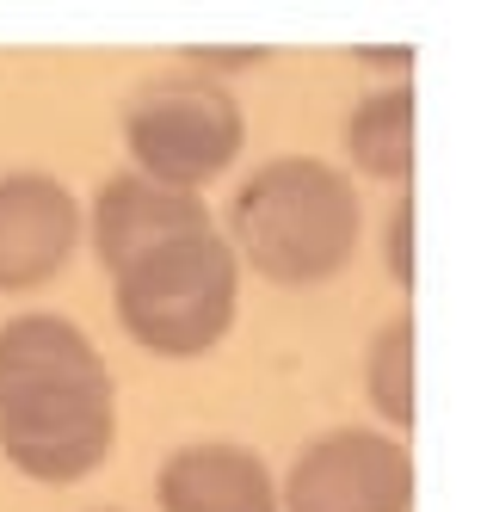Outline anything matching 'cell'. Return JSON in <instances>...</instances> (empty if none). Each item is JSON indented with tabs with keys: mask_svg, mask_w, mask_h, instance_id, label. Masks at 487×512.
I'll return each instance as SVG.
<instances>
[{
	"mask_svg": "<svg viewBox=\"0 0 487 512\" xmlns=\"http://www.w3.org/2000/svg\"><path fill=\"white\" fill-rule=\"evenodd\" d=\"M185 56H192L198 68H222V62H229V68H241V62H259L266 50H185Z\"/></svg>",
	"mask_w": 487,
	"mask_h": 512,
	"instance_id": "obj_12",
	"label": "cell"
},
{
	"mask_svg": "<svg viewBox=\"0 0 487 512\" xmlns=\"http://www.w3.org/2000/svg\"><path fill=\"white\" fill-rule=\"evenodd\" d=\"M364 389H370V408H377L389 426L414 420V315H395L370 334L364 352Z\"/></svg>",
	"mask_w": 487,
	"mask_h": 512,
	"instance_id": "obj_10",
	"label": "cell"
},
{
	"mask_svg": "<svg viewBox=\"0 0 487 512\" xmlns=\"http://www.w3.org/2000/svg\"><path fill=\"white\" fill-rule=\"evenodd\" d=\"M198 229H210V204L192 192H167L142 173L105 179L93 198V253L105 272H118L124 260H136L142 247H155L167 235H198Z\"/></svg>",
	"mask_w": 487,
	"mask_h": 512,
	"instance_id": "obj_8",
	"label": "cell"
},
{
	"mask_svg": "<svg viewBox=\"0 0 487 512\" xmlns=\"http://www.w3.org/2000/svg\"><path fill=\"white\" fill-rule=\"evenodd\" d=\"M81 247V204L50 173H0V290L50 284Z\"/></svg>",
	"mask_w": 487,
	"mask_h": 512,
	"instance_id": "obj_6",
	"label": "cell"
},
{
	"mask_svg": "<svg viewBox=\"0 0 487 512\" xmlns=\"http://www.w3.org/2000/svg\"><path fill=\"white\" fill-rule=\"evenodd\" d=\"M364 216L340 167L315 155H278L241 179L229 204V247L266 284H321L346 272L358 253Z\"/></svg>",
	"mask_w": 487,
	"mask_h": 512,
	"instance_id": "obj_2",
	"label": "cell"
},
{
	"mask_svg": "<svg viewBox=\"0 0 487 512\" xmlns=\"http://www.w3.org/2000/svg\"><path fill=\"white\" fill-rule=\"evenodd\" d=\"M118 438V389L68 315L31 309L0 327V451L31 482H87Z\"/></svg>",
	"mask_w": 487,
	"mask_h": 512,
	"instance_id": "obj_1",
	"label": "cell"
},
{
	"mask_svg": "<svg viewBox=\"0 0 487 512\" xmlns=\"http://www.w3.org/2000/svg\"><path fill=\"white\" fill-rule=\"evenodd\" d=\"M161 512H278L272 463L247 445H185L155 469Z\"/></svg>",
	"mask_w": 487,
	"mask_h": 512,
	"instance_id": "obj_7",
	"label": "cell"
},
{
	"mask_svg": "<svg viewBox=\"0 0 487 512\" xmlns=\"http://www.w3.org/2000/svg\"><path fill=\"white\" fill-rule=\"evenodd\" d=\"M241 260L216 229L167 235L111 272L118 327L155 358H204L235 327Z\"/></svg>",
	"mask_w": 487,
	"mask_h": 512,
	"instance_id": "obj_3",
	"label": "cell"
},
{
	"mask_svg": "<svg viewBox=\"0 0 487 512\" xmlns=\"http://www.w3.org/2000/svg\"><path fill=\"white\" fill-rule=\"evenodd\" d=\"M414 506V457L401 438L340 426L296 451L278 512H407Z\"/></svg>",
	"mask_w": 487,
	"mask_h": 512,
	"instance_id": "obj_5",
	"label": "cell"
},
{
	"mask_svg": "<svg viewBox=\"0 0 487 512\" xmlns=\"http://www.w3.org/2000/svg\"><path fill=\"white\" fill-rule=\"evenodd\" d=\"M346 149L358 173L407 186L414 179V87L395 81L383 93H364L346 118Z\"/></svg>",
	"mask_w": 487,
	"mask_h": 512,
	"instance_id": "obj_9",
	"label": "cell"
},
{
	"mask_svg": "<svg viewBox=\"0 0 487 512\" xmlns=\"http://www.w3.org/2000/svg\"><path fill=\"white\" fill-rule=\"evenodd\" d=\"M247 142V118L229 87L204 75H161L124 105V149L142 179L167 192H204L235 167Z\"/></svg>",
	"mask_w": 487,
	"mask_h": 512,
	"instance_id": "obj_4",
	"label": "cell"
},
{
	"mask_svg": "<svg viewBox=\"0 0 487 512\" xmlns=\"http://www.w3.org/2000/svg\"><path fill=\"white\" fill-rule=\"evenodd\" d=\"M407 223H414V204H395V216H389V278L407 290L414 284V260H407Z\"/></svg>",
	"mask_w": 487,
	"mask_h": 512,
	"instance_id": "obj_11",
	"label": "cell"
}]
</instances>
